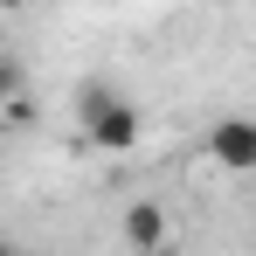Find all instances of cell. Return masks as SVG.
Segmentation results:
<instances>
[{"label": "cell", "instance_id": "3957f363", "mask_svg": "<svg viewBox=\"0 0 256 256\" xmlns=\"http://www.w3.org/2000/svg\"><path fill=\"white\" fill-rule=\"evenodd\" d=\"M125 242L132 250H166V214H160V201H138V208L125 214Z\"/></svg>", "mask_w": 256, "mask_h": 256}, {"label": "cell", "instance_id": "7a4b0ae2", "mask_svg": "<svg viewBox=\"0 0 256 256\" xmlns=\"http://www.w3.org/2000/svg\"><path fill=\"white\" fill-rule=\"evenodd\" d=\"M208 152L228 173H256V125L250 118H222V125L208 132Z\"/></svg>", "mask_w": 256, "mask_h": 256}, {"label": "cell", "instance_id": "277c9868", "mask_svg": "<svg viewBox=\"0 0 256 256\" xmlns=\"http://www.w3.org/2000/svg\"><path fill=\"white\" fill-rule=\"evenodd\" d=\"M14 90H21V62H7V56H0V104H7Z\"/></svg>", "mask_w": 256, "mask_h": 256}, {"label": "cell", "instance_id": "5b68a950", "mask_svg": "<svg viewBox=\"0 0 256 256\" xmlns=\"http://www.w3.org/2000/svg\"><path fill=\"white\" fill-rule=\"evenodd\" d=\"M14 7H28V0H0V14H14Z\"/></svg>", "mask_w": 256, "mask_h": 256}, {"label": "cell", "instance_id": "6da1fadb", "mask_svg": "<svg viewBox=\"0 0 256 256\" xmlns=\"http://www.w3.org/2000/svg\"><path fill=\"white\" fill-rule=\"evenodd\" d=\"M84 132L97 152H132L138 146V111H132L125 97H104L97 111H84Z\"/></svg>", "mask_w": 256, "mask_h": 256}]
</instances>
